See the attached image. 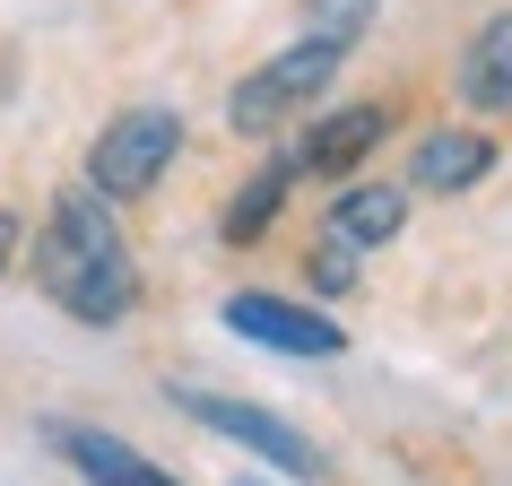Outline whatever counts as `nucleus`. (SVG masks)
Listing matches in <instances>:
<instances>
[{
  "label": "nucleus",
  "mask_w": 512,
  "mask_h": 486,
  "mask_svg": "<svg viewBox=\"0 0 512 486\" xmlns=\"http://www.w3.org/2000/svg\"><path fill=\"white\" fill-rule=\"evenodd\" d=\"M35 287L87 330H113L131 322L139 304V261H131V235H122V217H113L105 191L70 183L44 217V235H35Z\"/></svg>",
  "instance_id": "nucleus-1"
},
{
  "label": "nucleus",
  "mask_w": 512,
  "mask_h": 486,
  "mask_svg": "<svg viewBox=\"0 0 512 486\" xmlns=\"http://www.w3.org/2000/svg\"><path fill=\"white\" fill-rule=\"evenodd\" d=\"M348 53L356 44H339V35H304V44H287V53H270L261 70H243L235 79V96H226V122H235L243 139H270V131H287L296 113H313L330 96V79L348 70Z\"/></svg>",
  "instance_id": "nucleus-2"
},
{
  "label": "nucleus",
  "mask_w": 512,
  "mask_h": 486,
  "mask_svg": "<svg viewBox=\"0 0 512 486\" xmlns=\"http://www.w3.org/2000/svg\"><path fill=\"white\" fill-rule=\"evenodd\" d=\"M174 157H183V113L174 105H122L105 131H96V148H87V191H105V200H148Z\"/></svg>",
  "instance_id": "nucleus-3"
},
{
  "label": "nucleus",
  "mask_w": 512,
  "mask_h": 486,
  "mask_svg": "<svg viewBox=\"0 0 512 486\" xmlns=\"http://www.w3.org/2000/svg\"><path fill=\"white\" fill-rule=\"evenodd\" d=\"M174 408H183L191 426H209V434H226V443H243L252 460L287 469V478H322V469H330V460H322V443H313L304 426H287L278 408L226 400V391H174Z\"/></svg>",
  "instance_id": "nucleus-4"
},
{
  "label": "nucleus",
  "mask_w": 512,
  "mask_h": 486,
  "mask_svg": "<svg viewBox=\"0 0 512 486\" xmlns=\"http://www.w3.org/2000/svg\"><path fill=\"white\" fill-rule=\"evenodd\" d=\"M226 330H235V339H252V348H278V356H339V348H348V330H339V322H322L313 304L261 296V287L226 296Z\"/></svg>",
  "instance_id": "nucleus-5"
},
{
  "label": "nucleus",
  "mask_w": 512,
  "mask_h": 486,
  "mask_svg": "<svg viewBox=\"0 0 512 486\" xmlns=\"http://www.w3.org/2000/svg\"><path fill=\"white\" fill-rule=\"evenodd\" d=\"M391 122H400L391 105H348V113H322V122L304 131V148H296V174H322V183L356 174V165H365V157L382 148V139H391Z\"/></svg>",
  "instance_id": "nucleus-6"
},
{
  "label": "nucleus",
  "mask_w": 512,
  "mask_h": 486,
  "mask_svg": "<svg viewBox=\"0 0 512 486\" xmlns=\"http://www.w3.org/2000/svg\"><path fill=\"white\" fill-rule=\"evenodd\" d=\"M486 174H495V139L486 131H426L417 157H408V191H434V200L478 191Z\"/></svg>",
  "instance_id": "nucleus-7"
},
{
  "label": "nucleus",
  "mask_w": 512,
  "mask_h": 486,
  "mask_svg": "<svg viewBox=\"0 0 512 486\" xmlns=\"http://www.w3.org/2000/svg\"><path fill=\"white\" fill-rule=\"evenodd\" d=\"M53 452L70 460L87 486H183V478H165L148 452H131V443L105 434V426H53Z\"/></svg>",
  "instance_id": "nucleus-8"
},
{
  "label": "nucleus",
  "mask_w": 512,
  "mask_h": 486,
  "mask_svg": "<svg viewBox=\"0 0 512 486\" xmlns=\"http://www.w3.org/2000/svg\"><path fill=\"white\" fill-rule=\"evenodd\" d=\"M400 226H408V183H348L330 200V243H348V252H382Z\"/></svg>",
  "instance_id": "nucleus-9"
},
{
  "label": "nucleus",
  "mask_w": 512,
  "mask_h": 486,
  "mask_svg": "<svg viewBox=\"0 0 512 486\" xmlns=\"http://www.w3.org/2000/svg\"><path fill=\"white\" fill-rule=\"evenodd\" d=\"M460 105L512 113V9H495V18L469 35V53H460Z\"/></svg>",
  "instance_id": "nucleus-10"
},
{
  "label": "nucleus",
  "mask_w": 512,
  "mask_h": 486,
  "mask_svg": "<svg viewBox=\"0 0 512 486\" xmlns=\"http://www.w3.org/2000/svg\"><path fill=\"white\" fill-rule=\"evenodd\" d=\"M296 191V157H270L252 183L235 191V209H226V243H261V226L278 217V200Z\"/></svg>",
  "instance_id": "nucleus-11"
},
{
  "label": "nucleus",
  "mask_w": 512,
  "mask_h": 486,
  "mask_svg": "<svg viewBox=\"0 0 512 486\" xmlns=\"http://www.w3.org/2000/svg\"><path fill=\"white\" fill-rule=\"evenodd\" d=\"M313 27L339 35V44H356V35L374 27V0H313Z\"/></svg>",
  "instance_id": "nucleus-12"
},
{
  "label": "nucleus",
  "mask_w": 512,
  "mask_h": 486,
  "mask_svg": "<svg viewBox=\"0 0 512 486\" xmlns=\"http://www.w3.org/2000/svg\"><path fill=\"white\" fill-rule=\"evenodd\" d=\"M313 278H322L330 296H339V287H356V252H348V243H322V261H313Z\"/></svg>",
  "instance_id": "nucleus-13"
},
{
  "label": "nucleus",
  "mask_w": 512,
  "mask_h": 486,
  "mask_svg": "<svg viewBox=\"0 0 512 486\" xmlns=\"http://www.w3.org/2000/svg\"><path fill=\"white\" fill-rule=\"evenodd\" d=\"M18 252H27V226H18V209H0V278H9Z\"/></svg>",
  "instance_id": "nucleus-14"
},
{
  "label": "nucleus",
  "mask_w": 512,
  "mask_h": 486,
  "mask_svg": "<svg viewBox=\"0 0 512 486\" xmlns=\"http://www.w3.org/2000/svg\"><path fill=\"white\" fill-rule=\"evenodd\" d=\"M243 486H261V478H243Z\"/></svg>",
  "instance_id": "nucleus-15"
}]
</instances>
